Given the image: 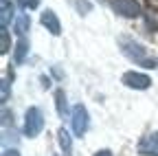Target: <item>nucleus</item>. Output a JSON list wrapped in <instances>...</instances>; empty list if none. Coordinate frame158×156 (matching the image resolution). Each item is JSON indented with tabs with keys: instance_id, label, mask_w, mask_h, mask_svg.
Returning <instances> with one entry per match:
<instances>
[{
	"instance_id": "obj_7",
	"label": "nucleus",
	"mask_w": 158,
	"mask_h": 156,
	"mask_svg": "<svg viewBox=\"0 0 158 156\" xmlns=\"http://www.w3.org/2000/svg\"><path fill=\"white\" fill-rule=\"evenodd\" d=\"M40 22H42V27H46V31H51L53 35H59V33H62V24H59L55 11H51V9L42 11V15H40Z\"/></svg>"
},
{
	"instance_id": "obj_21",
	"label": "nucleus",
	"mask_w": 158,
	"mask_h": 156,
	"mask_svg": "<svg viewBox=\"0 0 158 156\" xmlns=\"http://www.w3.org/2000/svg\"><path fill=\"white\" fill-rule=\"evenodd\" d=\"M5 2H9V0H2V5H5Z\"/></svg>"
},
{
	"instance_id": "obj_3",
	"label": "nucleus",
	"mask_w": 158,
	"mask_h": 156,
	"mask_svg": "<svg viewBox=\"0 0 158 156\" xmlns=\"http://www.w3.org/2000/svg\"><path fill=\"white\" fill-rule=\"evenodd\" d=\"M110 7L114 13L123 15V18H138V15H145L143 7L138 0H110Z\"/></svg>"
},
{
	"instance_id": "obj_14",
	"label": "nucleus",
	"mask_w": 158,
	"mask_h": 156,
	"mask_svg": "<svg viewBox=\"0 0 158 156\" xmlns=\"http://www.w3.org/2000/svg\"><path fill=\"white\" fill-rule=\"evenodd\" d=\"M18 5L22 9H37L40 7V0H18Z\"/></svg>"
},
{
	"instance_id": "obj_20",
	"label": "nucleus",
	"mask_w": 158,
	"mask_h": 156,
	"mask_svg": "<svg viewBox=\"0 0 158 156\" xmlns=\"http://www.w3.org/2000/svg\"><path fill=\"white\" fill-rule=\"evenodd\" d=\"M42 86H44V88L51 86V79H48V77H42Z\"/></svg>"
},
{
	"instance_id": "obj_1",
	"label": "nucleus",
	"mask_w": 158,
	"mask_h": 156,
	"mask_svg": "<svg viewBox=\"0 0 158 156\" xmlns=\"http://www.w3.org/2000/svg\"><path fill=\"white\" fill-rule=\"evenodd\" d=\"M121 51L125 57H130L132 62L136 64H141L145 68H158V62L154 60V57H147V48L141 44V42H136V40H130V37H121Z\"/></svg>"
},
{
	"instance_id": "obj_5",
	"label": "nucleus",
	"mask_w": 158,
	"mask_h": 156,
	"mask_svg": "<svg viewBox=\"0 0 158 156\" xmlns=\"http://www.w3.org/2000/svg\"><path fill=\"white\" fill-rule=\"evenodd\" d=\"M123 84H125L127 88H134V90H145V88L152 86V79H149L147 75H143V73L130 70V73L123 75Z\"/></svg>"
},
{
	"instance_id": "obj_18",
	"label": "nucleus",
	"mask_w": 158,
	"mask_h": 156,
	"mask_svg": "<svg viewBox=\"0 0 158 156\" xmlns=\"http://www.w3.org/2000/svg\"><path fill=\"white\" fill-rule=\"evenodd\" d=\"M2 156H20V152H18V150H5Z\"/></svg>"
},
{
	"instance_id": "obj_6",
	"label": "nucleus",
	"mask_w": 158,
	"mask_h": 156,
	"mask_svg": "<svg viewBox=\"0 0 158 156\" xmlns=\"http://www.w3.org/2000/svg\"><path fill=\"white\" fill-rule=\"evenodd\" d=\"M138 154L141 156H158V132L143 136L141 143H138Z\"/></svg>"
},
{
	"instance_id": "obj_11",
	"label": "nucleus",
	"mask_w": 158,
	"mask_h": 156,
	"mask_svg": "<svg viewBox=\"0 0 158 156\" xmlns=\"http://www.w3.org/2000/svg\"><path fill=\"white\" fill-rule=\"evenodd\" d=\"M57 136H59V147H62V150H64V154L68 156V154L73 152V139H70V134L62 128V130L57 132Z\"/></svg>"
},
{
	"instance_id": "obj_16",
	"label": "nucleus",
	"mask_w": 158,
	"mask_h": 156,
	"mask_svg": "<svg viewBox=\"0 0 158 156\" xmlns=\"http://www.w3.org/2000/svg\"><path fill=\"white\" fill-rule=\"evenodd\" d=\"M0 53H9V31L7 29H2V48H0Z\"/></svg>"
},
{
	"instance_id": "obj_17",
	"label": "nucleus",
	"mask_w": 158,
	"mask_h": 156,
	"mask_svg": "<svg viewBox=\"0 0 158 156\" xmlns=\"http://www.w3.org/2000/svg\"><path fill=\"white\" fill-rule=\"evenodd\" d=\"M7 99H9V82L2 79V103H7Z\"/></svg>"
},
{
	"instance_id": "obj_19",
	"label": "nucleus",
	"mask_w": 158,
	"mask_h": 156,
	"mask_svg": "<svg viewBox=\"0 0 158 156\" xmlns=\"http://www.w3.org/2000/svg\"><path fill=\"white\" fill-rule=\"evenodd\" d=\"M94 156H114V154H112L110 150H99V152H97Z\"/></svg>"
},
{
	"instance_id": "obj_9",
	"label": "nucleus",
	"mask_w": 158,
	"mask_h": 156,
	"mask_svg": "<svg viewBox=\"0 0 158 156\" xmlns=\"http://www.w3.org/2000/svg\"><path fill=\"white\" fill-rule=\"evenodd\" d=\"M31 29V18L27 15V13H22V15H18L15 18V33H18V37H24V33Z\"/></svg>"
},
{
	"instance_id": "obj_13",
	"label": "nucleus",
	"mask_w": 158,
	"mask_h": 156,
	"mask_svg": "<svg viewBox=\"0 0 158 156\" xmlns=\"http://www.w3.org/2000/svg\"><path fill=\"white\" fill-rule=\"evenodd\" d=\"M145 24L149 31H158V11L156 9H147L145 11Z\"/></svg>"
},
{
	"instance_id": "obj_8",
	"label": "nucleus",
	"mask_w": 158,
	"mask_h": 156,
	"mask_svg": "<svg viewBox=\"0 0 158 156\" xmlns=\"http://www.w3.org/2000/svg\"><path fill=\"white\" fill-rule=\"evenodd\" d=\"M27 53H29V42H27V37H18L15 51H13V60H15V64H24Z\"/></svg>"
},
{
	"instance_id": "obj_2",
	"label": "nucleus",
	"mask_w": 158,
	"mask_h": 156,
	"mask_svg": "<svg viewBox=\"0 0 158 156\" xmlns=\"http://www.w3.org/2000/svg\"><path fill=\"white\" fill-rule=\"evenodd\" d=\"M42 130H44V114L37 106H31L24 114V136L35 139Z\"/></svg>"
},
{
	"instance_id": "obj_10",
	"label": "nucleus",
	"mask_w": 158,
	"mask_h": 156,
	"mask_svg": "<svg viewBox=\"0 0 158 156\" xmlns=\"http://www.w3.org/2000/svg\"><path fill=\"white\" fill-rule=\"evenodd\" d=\"M55 106H57V114L62 116H66V112H68V103H66V92L64 90H57L55 92Z\"/></svg>"
},
{
	"instance_id": "obj_15",
	"label": "nucleus",
	"mask_w": 158,
	"mask_h": 156,
	"mask_svg": "<svg viewBox=\"0 0 158 156\" xmlns=\"http://www.w3.org/2000/svg\"><path fill=\"white\" fill-rule=\"evenodd\" d=\"M75 5H77V9L81 11V13H88V11L92 9V5L88 2V0H75Z\"/></svg>"
},
{
	"instance_id": "obj_4",
	"label": "nucleus",
	"mask_w": 158,
	"mask_h": 156,
	"mask_svg": "<svg viewBox=\"0 0 158 156\" xmlns=\"http://www.w3.org/2000/svg\"><path fill=\"white\" fill-rule=\"evenodd\" d=\"M70 123H73V132L75 136H84L88 132V125H90V116H88V110L86 106L77 103L73 108V114H70Z\"/></svg>"
},
{
	"instance_id": "obj_12",
	"label": "nucleus",
	"mask_w": 158,
	"mask_h": 156,
	"mask_svg": "<svg viewBox=\"0 0 158 156\" xmlns=\"http://www.w3.org/2000/svg\"><path fill=\"white\" fill-rule=\"evenodd\" d=\"M13 13H15L13 5H11V2H5V5H2V13H0V24H2V29L9 27V20L13 18Z\"/></svg>"
}]
</instances>
